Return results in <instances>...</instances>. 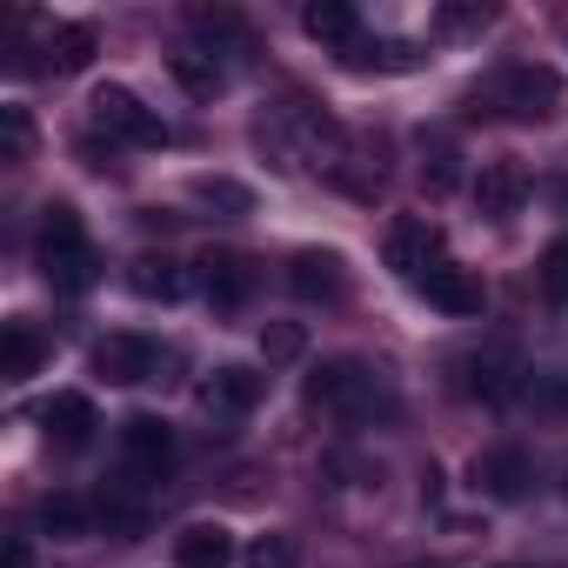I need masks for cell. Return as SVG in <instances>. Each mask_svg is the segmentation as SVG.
I'll return each mask as SVG.
<instances>
[{"label":"cell","mask_w":568,"mask_h":568,"mask_svg":"<svg viewBox=\"0 0 568 568\" xmlns=\"http://www.w3.org/2000/svg\"><path fill=\"white\" fill-rule=\"evenodd\" d=\"M94 48H101L94 28H88V21H68V28L48 34V68H54V74H81V68L94 61Z\"/></svg>","instance_id":"e0dca14e"},{"label":"cell","mask_w":568,"mask_h":568,"mask_svg":"<svg viewBox=\"0 0 568 568\" xmlns=\"http://www.w3.org/2000/svg\"><path fill=\"white\" fill-rule=\"evenodd\" d=\"M174 561L181 568H227L234 561V535L221 521H194V528L174 535Z\"/></svg>","instance_id":"5bb4252c"},{"label":"cell","mask_w":568,"mask_h":568,"mask_svg":"<svg viewBox=\"0 0 568 568\" xmlns=\"http://www.w3.org/2000/svg\"><path fill=\"white\" fill-rule=\"evenodd\" d=\"M475 201H481V214H495V221L521 214V201H528V168H521V161H488L481 181H475Z\"/></svg>","instance_id":"8fae6325"},{"label":"cell","mask_w":568,"mask_h":568,"mask_svg":"<svg viewBox=\"0 0 568 568\" xmlns=\"http://www.w3.org/2000/svg\"><path fill=\"white\" fill-rule=\"evenodd\" d=\"M355 68H388V74H408V68H422V54L415 48H402V41H375V48H362V54H348Z\"/></svg>","instance_id":"484cf974"},{"label":"cell","mask_w":568,"mask_h":568,"mask_svg":"<svg viewBox=\"0 0 568 568\" xmlns=\"http://www.w3.org/2000/svg\"><path fill=\"white\" fill-rule=\"evenodd\" d=\"M495 14L481 8V0H448V8L435 14V34H448V41H462V34H481Z\"/></svg>","instance_id":"d4e9b609"},{"label":"cell","mask_w":568,"mask_h":568,"mask_svg":"<svg viewBox=\"0 0 568 568\" xmlns=\"http://www.w3.org/2000/svg\"><path fill=\"white\" fill-rule=\"evenodd\" d=\"M194 201H201V207H221L227 221H234V214H254V187H241V181H227V174H201V181H194Z\"/></svg>","instance_id":"44dd1931"},{"label":"cell","mask_w":568,"mask_h":568,"mask_svg":"<svg viewBox=\"0 0 568 568\" xmlns=\"http://www.w3.org/2000/svg\"><path fill=\"white\" fill-rule=\"evenodd\" d=\"M261 395H267V375H254V368H241V362H227V368H214V375L201 382V402H207L214 415H254Z\"/></svg>","instance_id":"30bf717a"},{"label":"cell","mask_w":568,"mask_h":568,"mask_svg":"<svg viewBox=\"0 0 568 568\" xmlns=\"http://www.w3.org/2000/svg\"><path fill=\"white\" fill-rule=\"evenodd\" d=\"M241 561H247V568H302V541H295L288 528H267V535L247 541Z\"/></svg>","instance_id":"7402d4cb"},{"label":"cell","mask_w":568,"mask_h":568,"mask_svg":"<svg viewBox=\"0 0 568 568\" xmlns=\"http://www.w3.org/2000/svg\"><path fill=\"white\" fill-rule=\"evenodd\" d=\"M508 568H521V561H508Z\"/></svg>","instance_id":"836d02e7"},{"label":"cell","mask_w":568,"mask_h":568,"mask_svg":"<svg viewBox=\"0 0 568 568\" xmlns=\"http://www.w3.org/2000/svg\"><path fill=\"white\" fill-rule=\"evenodd\" d=\"M41 422H48V435L61 442V448H81L101 422H94V402L88 395H54L48 408H41Z\"/></svg>","instance_id":"2e32d148"},{"label":"cell","mask_w":568,"mask_h":568,"mask_svg":"<svg viewBox=\"0 0 568 568\" xmlns=\"http://www.w3.org/2000/svg\"><path fill=\"white\" fill-rule=\"evenodd\" d=\"M501 108L515 114V121H561V81H555V68H535V61H521V68H508L501 74Z\"/></svg>","instance_id":"277c9868"},{"label":"cell","mask_w":568,"mask_h":568,"mask_svg":"<svg viewBox=\"0 0 568 568\" xmlns=\"http://www.w3.org/2000/svg\"><path fill=\"white\" fill-rule=\"evenodd\" d=\"M0 568H34V548H28V535H8V555H0Z\"/></svg>","instance_id":"1f68e13d"},{"label":"cell","mask_w":568,"mask_h":568,"mask_svg":"<svg viewBox=\"0 0 568 568\" xmlns=\"http://www.w3.org/2000/svg\"><path fill=\"white\" fill-rule=\"evenodd\" d=\"M168 68H174V81H181L194 101H214V94H221V68H214V61H201V54H174Z\"/></svg>","instance_id":"cb8c5ba5"},{"label":"cell","mask_w":568,"mask_h":568,"mask_svg":"<svg viewBox=\"0 0 568 568\" xmlns=\"http://www.w3.org/2000/svg\"><path fill=\"white\" fill-rule=\"evenodd\" d=\"M41 521H48V535H88V508L74 495H48L41 501Z\"/></svg>","instance_id":"4316f807"},{"label":"cell","mask_w":568,"mask_h":568,"mask_svg":"<svg viewBox=\"0 0 568 568\" xmlns=\"http://www.w3.org/2000/svg\"><path fill=\"white\" fill-rule=\"evenodd\" d=\"M535 288H541V302H568V234H555V241L541 247V261H535Z\"/></svg>","instance_id":"603a6c76"},{"label":"cell","mask_w":568,"mask_h":568,"mask_svg":"<svg viewBox=\"0 0 568 568\" xmlns=\"http://www.w3.org/2000/svg\"><path fill=\"white\" fill-rule=\"evenodd\" d=\"M462 368H468V382H462L468 395H481V402H501V395H508V348H488V355H468Z\"/></svg>","instance_id":"ffe728a7"},{"label":"cell","mask_w":568,"mask_h":568,"mask_svg":"<svg viewBox=\"0 0 568 568\" xmlns=\"http://www.w3.org/2000/svg\"><path fill=\"white\" fill-rule=\"evenodd\" d=\"M422 295H428L442 315H462V322L481 315V302H488V295H481V274H468V267H455V261H435V267L422 274Z\"/></svg>","instance_id":"ba28073f"},{"label":"cell","mask_w":568,"mask_h":568,"mask_svg":"<svg viewBox=\"0 0 568 568\" xmlns=\"http://www.w3.org/2000/svg\"><path fill=\"white\" fill-rule=\"evenodd\" d=\"M121 455H128L134 475L161 481V475L174 468V435H168V422H161V415H128V422H121Z\"/></svg>","instance_id":"5b68a950"},{"label":"cell","mask_w":568,"mask_h":568,"mask_svg":"<svg viewBox=\"0 0 568 568\" xmlns=\"http://www.w3.org/2000/svg\"><path fill=\"white\" fill-rule=\"evenodd\" d=\"M455 181H462V168H455V154H448V148H435V154L422 161V187H428V194L442 201V194H455Z\"/></svg>","instance_id":"f546056e"},{"label":"cell","mask_w":568,"mask_h":568,"mask_svg":"<svg viewBox=\"0 0 568 568\" xmlns=\"http://www.w3.org/2000/svg\"><path fill=\"white\" fill-rule=\"evenodd\" d=\"M528 408L568 422V375H535V382H528Z\"/></svg>","instance_id":"83f0119b"},{"label":"cell","mask_w":568,"mask_h":568,"mask_svg":"<svg viewBox=\"0 0 568 568\" xmlns=\"http://www.w3.org/2000/svg\"><path fill=\"white\" fill-rule=\"evenodd\" d=\"M435 254H442V227H435V221H422V214H402V221L388 227V267H395V274L422 281V274L435 267Z\"/></svg>","instance_id":"52a82bcc"},{"label":"cell","mask_w":568,"mask_h":568,"mask_svg":"<svg viewBox=\"0 0 568 568\" xmlns=\"http://www.w3.org/2000/svg\"><path fill=\"white\" fill-rule=\"evenodd\" d=\"M422 501H442V468H422Z\"/></svg>","instance_id":"d6a6232c"},{"label":"cell","mask_w":568,"mask_h":568,"mask_svg":"<svg viewBox=\"0 0 568 568\" xmlns=\"http://www.w3.org/2000/svg\"><path fill=\"white\" fill-rule=\"evenodd\" d=\"M41 368V335L28 328V322H8V328H0V375H8V382H28Z\"/></svg>","instance_id":"ac0fdd59"},{"label":"cell","mask_w":568,"mask_h":568,"mask_svg":"<svg viewBox=\"0 0 568 568\" xmlns=\"http://www.w3.org/2000/svg\"><path fill=\"white\" fill-rule=\"evenodd\" d=\"M302 28L315 34V41H328V48H355V8H348V0H315V8L302 14Z\"/></svg>","instance_id":"d6986e66"},{"label":"cell","mask_w":568,"mask_h":568,"mask_svg":"<svg viewBox=\"0 0 568 568\" xmlns=\"http://www.w3.org/2000/svg\"><path fill=\"white\" fill-rule=\"evenodd\" d=\"M0 134H8V154H14V161H28V148H34V121H28V108H0Z\"/></svg>","instance_id":"4dcf8cb0"},{"label":"cell","mask_w":568,"mask_h":568,"mask_svg":"<svg viewBox=\"0 0 568 568\" xmlns=\"http://www.w3.org/2000/svg\"><path fill=\"white\" fill-rule=\"evenodd\" d=\"M528 481H535L528 448L501 442V448H481V455H475V488H481L488 501H521V495H528Z\"/></svg>","instance_id":"8992f818"},{"label":"cell","mask_w":568,"mask_h":568,"mask_svg":"<svg viewBox=\"0 0 568 568\" xmlns=\"http://www.w3.org/2000/svg\"><path fill=\"white\" fill-rule=\"evenodd\" d=\"M288 288H295L302 302H335V295H342V261H335L328 247L295 254V261H288Z\"/></svg>","instance_id":"4fadbf2b"},{"label":"cell","mask_w":568,"mask_h":568,"mask_svg":"<svg viewBox=\"0 0 568 568\" xmlns=\"http://www.w3.org/2000/svg\"><path fill=\"white\" fill-rule=\"evenodd\" d=\"M94 375L114 382V388L148 382V375H154V342H141V335H108V342H94Z\"/></svg>","instance_id":"9c48e42d"},{"label":"cell","mask_w":568,"mask_h":568,"mask_svg":"<svg viewBox=\"0 0 568 568\" xmlns=\"http://www.w3.org/2000/svg\"><path fill=\"white\" fill-rule=\"evenodd\" d=\"M201 288H207L214 308H241V302L254 295V267H247L241 254H207V261H201Z\"/></svg>","instance_id":"7c38bea8"},{"label":"cell","mask_w":568,"mask_h":568,"mask_svg":"<svg viewBox=\"0 0 568 568\" xmlns=\"http://www.w3.org/2000/svg\"><path fill=\"white\" fill-rule=\"evenodd\" d=\"M128 288H134L141 302H181V295H187V274H181V261H168V254H141V261H128Z\"/></svg>","instance_id":"9a60e30c"},{"label":"cell","mask_w":568,"mask_h":568,"mask_svg":"<svg viewBox=\"0 0 568 568\" xmlns=\"http://www.w3.org/2000/svg\"><path fill=\"white\" fill-rule=\"evenodd\" d=\"M94 241H88V227H81V214L68 207V201H48L41 207V281L48 288H61V295H81L88 281H94Z\"/></svg>","instance_id":"6da1fadb"},{"label":"cell","mask_w":568,"mask_h":568,"mask_svg":"<svg viewBox=\"0 0 568 568\" xmlns=\"http://www.w3.org/2000/svg\"><path fill=\"white\" fill-rule=\"evenodd\" d=\"M88 108H94V128H101V134L134 141V148H168V121H161L141 94H128V88H101Z\"/></svg>","instance_id":"3957f363"},{"label":"cell","mask_w":568,"mask_h":568,"mask_svg":"<svg viewBox=\"0 0 568 568\" xmlns=\"http://www.w3.org/2000/svg\"><path fill=\"white\" fill-rule=\"evenodd\" d=\"M308 402H315V408H335V415H348V422H362V415H375L382 382H375V368H362V362H322V368L308 375Z\"/></svg>","instance_id":"7a4b0ae2"},{"label":"cell","mask_w":568,"mask_h":568,"mask_svg":"<svg viewBox=\"0 0 568 568\" xmlns=\"http://www.w3.org/2000/svg\"><path fill=\"white\" fill-rule=\"evenodd\" d=\"M302 348H308V335H302L295 322H274V328H261V355H267V362H295Z\"/></svg>","instance_id":"f1b7e54d"}]
</instances>
